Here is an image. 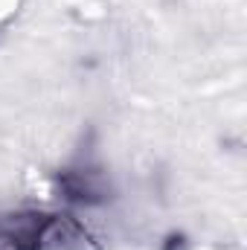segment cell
I'll list each match as a JSON object with an SVG mask.
<instances>
[{"label": "cell", "instance_id": "cell-1", "mask_svg": "<svg viewBox=\"0 0 247 250\" xmlns=\"http://www.w3.org/2000/svg\"><path fill=\"white\" fill-rule=\"evenodd\" d=\"M59 187H62V195L67 201L82 204V207H96V204H105L111 198L105 175L99 169H90V166L62 169L59 172Z\"/></svg>", "mask_w": 247, "mask_h": 250}, {"label": "cell", "instance_id": "cell-2", "mask_svg": "<svg viewBox=\"0 0 247 250\" xmlns=\"http://www.w3.org/2000/svg\"><path fill=\"white\" fill-rule=\"evenodd\" d=\"M50 218L53 215H35V212L0 218V250H38Z\"/></svg>", "mask_w": 247, "mask_h": 250}, {"label": "cell", "instance_id": "cell-3", "mask_svg": "<svg viewBox=\"0 0 247 250\" xmlns=\"http://www.w3.org/2000/svg\"><path fill=\"white\" fill-rule=\"evenodd\" d=\"M163 250H186V242H184V236H169L166 239V245H163Z\"/></svg>", "mask_w": 247, "mask_h": 250}]
</instances>
